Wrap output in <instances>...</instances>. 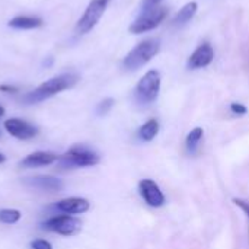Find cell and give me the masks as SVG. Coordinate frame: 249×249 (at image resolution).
Listing matches in <instances>:
<instances>
[{"instance_id": "obj_10", "label": "cell", "mask_w": 249, "mask_h": 249, "mask_svg": "<svg viewBox=\"0 0 249 249\" xmlns=\"http://www.w3.org/2000/svg\"><path fill=\"white\" fill-rule=\"evenodd\" d=\"M213 58H214L213 47L209 42H203L190 55V58L187 61V66H188V69H193V70L203 69V67H207L213 61Z\"/></svg>"}, {"instance_id": "obj_1", "label": "cell", "mask_w": 249, "mask_h": 249, "mask_svg": "<svg viewBox=\"0 0 249 249\" xmlns=\"http://www.w3.org/2000/svg\"><path fill=\"white\" fill-rule=\"evenodd\" d=\"M80 77L74 73H63L58 76H54L44 83H41L38 88H35L32 92L26 93L23 96L25 104H39L45 99H50L67 89H71L73 86L77 85Z\"/></svg>"}, {"instance_id": "obj_19", "label": "cell", "mask_w": 249, "mask_h": 249, "mask_svg": "<svg viewBox=\"0 0 249 249\" xmlns=\"http://www.w3.org/2000/svg\"><path fill=\"white\" fill-rule=\"evenodd\" d=\"M114 104H115V101H114L112 98H105V99H102V101L98 104V107H96L98 115H107V114L112 109Z\"/></svg>"}, {"instance_id": "obj_3", "label": "cell", "mask_w": 249, "mask_h": 249, "mask_svg": "<svg viewBox=\"0 0 249 249\" xmlns=\"http://www.w3.org/2000/svg\"><path fill=\"white\" fill-rule=\"evenodd\" d=\"M160 50V44L156 39H146L137 44L123 60V67L125 70H137L147 64Z\"/></svg>"}, {"instance_id": "obj_15", "label": "cell", "mask_w": 249, "mask_h": 249, "mask_svg": "<svg viewBox=\"0 0 249 249\" xmlns=\"http://www.w3.org/2000/svg\"><path fill=\"white\" fill-rule=\"evenodd\" d=\"M197 9H198V6H197L196 1L187 3V4L175 15V18L172 19V25H174V26H184V25H187V23L194 18V15L197 13Z\"/></svg>"}, {"instance_id": "obj_23", "label": "cell", "mask_w": 249, "mask_h": 249, "mask_svg": "<svg viewBox=\"0 0 249 249\" xmlns=\"http://www.w3.org/2000/svg\"><path fill=\"white\" fill-rule=\"evenodd\" d=\"M0 90L1 92H7V93H16L19 89L16 86H9V85H0Z\"/></svg>"}, {"instance_id": "obj_9", "label": "cell", "mask_w": 249, "mask_h": 249, "mask_svg": "<svg viewBox=\"0 0 249 249\" xmlns=\"http://www.w3.org/2000/svg\"><path fill=\"white\" fill-rule=\"evenodd\" d=\"M139 191L142 198L150 207H162L166 203L165 194L159 188V185L152 179H143L139 182Z\"/></svg>"}, {"instance_id": "obj_8", "label": "cell", "mask_w": 249, "mask_h": 249, "mask_svg": "<svg viewBox=\"0 0 249 249\" xmlns=\"http://www.w3.org/2000/svg\"><path fill=\"white\" fill-rule=\"evenodd\" d=\"M4 128L6 131L19 139V140H29V139H34L36 134H38V127H35L34 124L25 121V120H20V118H9L4 121Z\"/></svg>"}, {"instance_id": "obj_5", "label": "cell", "mask_w": 249, "mask_h": 249, "mask_svg": "<svg viewBox=\"0 0 249 249\" xmlns=\"http://www.w3.org/2000/svg\"><path fill=\"white\" fill-rule=\"evenodd\" d=\"M168 16V9L163 6H153L144 9L140 16L130 25V32L131 34H143L147 31L155 29L159 26Z\"/></svg>"}, {"instance_id": "obj_13", "label": "cell", "mask_w": 249, "mask_h": 249, "mask_svg": "<svg viewBox=\"0 0 249 249\" xmlns=\"http://www.w3.org/2000/svg\"><path fill=\"white\" fill-rule=\"evenodd\" d=\"M89 207H90L89 201L85 198H79V197L64 198L55 204V209L64 214H82L88 212Z\"/></svg>"}, {"instance_id": "obj_6", "label": "cell", "mask_w": 249, "mask_h": 249, "mask_svg": "<svg viewBox=\"0 0 249 249\" xmlns=\"http://www.w3.org/2000/svg\"><path fill=\"white\" fill-rule=\"evenodd\" d=\"M109 3H111V0H92L88 4V7L85 9L80 19L77 20L76 32L79 35H85V34L90 32L101 20V18L105 13Z\"/></svg>"}, {"instance_id": "obj_12", "label": "cell", "mask_w": 249, "mask_h": 249, "mask_svg": "<svg viewBox=\"0 0 249 249\" xmlns=\"http://www.w3.org/2000/svg\"><path fill=\"white\" fill-rule=\"evenodd\" d=\"M58 160V156L51 152H34L28 155L25 159H22L20 166L22 168H41L53 165Z\"/></svg>"}, {"instance_id": "obj_22", "label": "cell", "mask_w": 249, "mask_h": 249, "mask_svg": "<svg viewBox=\"0 0 249 249\" xmlns=\"http://www.w3.org/2000/svg\"><path fill=\"white\" fill-rule=\"evenodd\" d=\"M233 203H235L236 206H239V207L244 210V213L247 214V217H248V222H249V203L248 201H244V200H238V198H235V200H233Z\"/></svg>"}, {"instance_id": "obj_24", "label": "cell", "mask_w": 249, "mask_h": 249, "mask_svg": "<svg viewBox=\"0 0 249 249\" xmlns=\"http://www.w3.org/2000/svg\"><path fill=\"white\" fill-rule=\"evenodd\" d=\"M162 0H143V7L147 9V7H153V6H158Z\"/></svg>"}, {"instance_id": "obj_20", "label": "cell", "mask_w": 249, "mask_h": 249, "mask_svg": "<svg viewBox=\"0 0 249 249\" xmlns=\"http://www.w3.org/2000/svg\"><path fill=\"white\" fill-rule=\"evenodd\" d=\"M31 249H53V245L45 239H36L31 242Z\"/></svg>"}, {"instance_id": "obj_11", "label": "cell", "mask_w": 249, "mask_h": 249, "mask_svg": "<svg viewBox=\"0 0 249 249\" xmlns=\"http://www.w3.org/2000/svg\"><path fill=\"white\" fill-rule=\"evenodd\" d=\"M23 184L31 188L47 191V193H57V191H61L64 187L61 179H58L55 177H50V175H38V177L25 178Z\"/></svg>"}, {"instance_id": "obj_25", "label": "cell", "mask_w": 249, "mask_h": 249, "mask_svg": "<svg viewBox=\"0 0 249 249\" xmlns=\"http://www.w3.org/2000/svg\"><path fill=\"white\" fill-rule=\"evenodd\" d=\"M3 162H6V156L3 153H0V163H3Z\"/></svg>"}, {"instance_id": "obj_21", "label": "cell", "mask_w": 249, "mask_h": 249, "mask_svg": "<svg viewBox=\"0 0 249 249\" xmlns=\"http://www.w3.org/2000/svg\"><path fill=\"white\" fill-rule=\"evenodd\" d=\"M231 111H232L233 114L244 115V114H247V107H245V105H242V104L233 102V104L231 105Z\"/></svg>"}, {"instance_id": "obj_7", "label": "cell", "mask_w": 249, "mask_h": 249, "mask_svg": "<svg viewBox=\"0 0 249 249\" xmlns=\"http://www.w3.org/2000/svg\"><path fill=\"white\" fill-rule=\"evenodd\" d=\"M42 229L61 236H74L82 231V222L70 214L53 216L42 223Z\"/></svg>"}, {"instance_id": "obj_2", "label": "cell", "mask_w": 249, "mask_h": 249, "mask_svg": "<svg viewBox=\"0 0 249 249\" xmlns=\"http://www.w3.org/2000/svg\"><path fill=\"white\" fill-rule=\"evenodd\" d=\"M101 160L99 155L83 144H74L61 156H58L57 166L60 169H76V168H89L98 165Z\"/></svg>"}, {"instance_id": "obj_14", "label": "cell", "mask_w": 249, "mask_h": 249, "mask_svg": "<svg viewBox=\"0 0 249 249\" xmlns=\"http://www.w3.org/2000/svg\"><path fill=\"white\" fill-rule=\"evenodd\" d=\"M7 25L10 28H15V29H35V28L42 26L44 25V20L39 16L19 15V16L12 18Z\"/></svg>"}, {"instance_id": "obj_18", "label": "cell", "mask_w": 249, "mask_h": 249, "mask_svg": "<svg viewBox=\"0 0 249 249\" xmlns=\"http://www.w3.org/2000/svg\"><path fill=\"white\" fill-rule=\"evenodd\" d=\"M22 213L16 209H1L0 210V222L4 225H15L20 220Z\"/></svg>"}, {"instance_id": "obj_17", "label": "cell", "mask_w": 249, "mask_h": 249, "mask_svg": "<svg viewBox=\"0 0 249 249\" xmlns=\"http://www.w3.org/2000/svg\"><path fill=\"white\" fill-rule=\"evenodd\" d=\"M159 133V123L156 120H149L146 124H143L139 130V139L142 142H150L156 137Z\"/></svg>"}, {"instance_id": "obj_4", "label": "cell", "mask_w": 249, "mask_h": 249, "mask_svg": "<svg viewBox=\"0 0 249 249\" xmlns=\"http://www.w3.org/2000/svg\"><path fill=\"white\" fill-rule=\"evenodd\" d=\"M160 90V73L158 70H149L137 83L134 96L142 105H149L156 101Z\"/></svg>"}, {"instance_id": "obj_26", "label": "cell", "mask_w": 249, "mask_h": 249, "mask_svg": "<svg viewBox=\"0 0 249 249\" xmlns=\"http://www.w3.org/2000/svg\"><path fill=\"white\" fill-rule=\"evenodd\" d=\"M3 115H4V108L0 105V117H3Z\"/></svg>"}, {"instance_id": "obj_16", "label": "cell", "mask_w": 249, "mask_h": 249, "mask_svg": "<svg viewBox=\"0 0 249 249\" xmlns=\"http://www.w3.org/2000/svg\"><path fill=\"white\" fill-rule=\"evenodd\" d=\"M203 136H204V131L203 128L200 127H196L194 130H191L185 139V146H187V150L191 153V155H196L198 147H200V143L203 140Z\"/></svg>"}]
</instances>
